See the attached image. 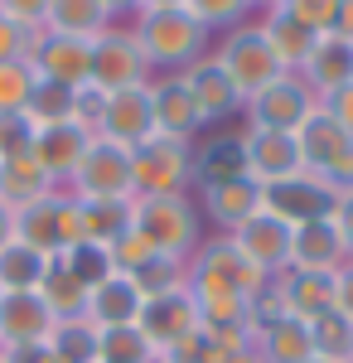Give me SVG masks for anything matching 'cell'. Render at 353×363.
<instances>
[{
    "label": "cell",
    "mask_w": 353,
    "mask_h": 363,
    "mask_svg": "<svg viewBox=\"0 0 353 363\" xmlns=\"http://www.w3.org/2000/svg\"><path fill=\"white\" fill-rule=\"evenodd\" d=\"M131 34H136L140 54L150 58L155 73H184L208 54V29L184 5L179 10H140Z\"/></svg>",
    "instance_id": "6da1fadb"
},
{
    "label": "cell",
    "mask_w": 353,
    "mask_h": 363,
    "mask_svg": "<svg viewBox=\"0 0 353 363\" xmlns=\"http://www.w3.org/2000/svg\"><path fill=\"white\" fill-rule=\"evenodd\" d=\"M140 238L160 257H179L189 262V252L203 242V218H198V203L189 194H150L136 199V218H131Z\"/></svg>",
    "instance_id": "7a4b0ae2"
},
{
    "label": "cell",
    "mask_w": 353,
    "mask_h": 363,
    "mask_svg": "<svg viewBox=\"0 0 353 363\" xmlns=\"http://www.w3.org/2000/svg\"><path fill=\"white\" fill-rule=\"evenodd\" d=\"M184 267H189V286H203V291H232V296H242V301L262 296V291L271 286V277H267V272H262L228 233L203 238V242L189 252Z\"/></svg>",
    "instance_id": "3957f363"
},
{
    "label": "cell",
    "mask_w": 353,
    "mask_h": 363,
    "mask_svg": "<svg viewBox=\"0 0 353 363\" xmlns=\"http://www.w3.org/2000/svg\"><path fill=\"white\" fill-rule=\"evenodd\" d=\"M208 58H213L218 68L228 73V83L242 92V102H247V97H257L267 83H276V78H281V63H276L267 34L257 29V20H252V25L228 29V34H223V44H218Z\"/></svg>",
    "instance_id": "277c9868"
},
{
    "label": "cell",
    "mask_w": 353,
    "mask_h": 363,
    "mask_svg": "<svg viewBox=\"0 0 353 363\" xmlns=\"http://www.w3.org/2000/svg\"><path fill=\"white\" fill-rule=\"evenodd\" d=\"M131 179H136V199L189 194V184H194V145L150 136L145 145L131 150Z\"/></svg>",
    "instance_id": "5b68a950"
},
{
    "label": "cell",
    "mask_w": 353,
    "mask_h": 363,
    "mask_svg": "<svg viewBox=\"0 0 353 363\" xmlns=\"http://www.w3.org/2000/svg\"><path fill=\"white\" fill-rule=\"evenodd\" d=\"M320 107V97L305 87V78L296 73H281L276 83H267L257 97H247V131H281V136H296L300 121Z\"/></svg>",
    "instance_id": "8992f818"
},
{
    "label": "cell",
    "mask_w": 353,
    "mask_h": 363,
    "mask_svg": "<svg viewBox=\"0 0 353 363\" xmlns=\"http://www.w3.org/2000/svg\"><path fill=\"white\" fill-rule=\"evenodd\" d=\"M334 203H339V189L320 179V174H310V169H300L291 179H281L271 189H262V208L281 218V223L291 228H305V223H325L329 213H334Z\"/></svg>",
    "instance_id": "52a82bcc"
},
{
    "label": "cell",
    "mask_w": 353,
    "mask_h": 363,
    "mask_svg": "<svg viewBox=\"0 0 353 363\" xmlns=\"http://www.w3.org/2000/svg\"><path fill=\"white\" fill-rule=\"evenodd\" d=\"M155 78L150 58L140 54L136 34L121 25H111L107 34L92 39V87L102 92H126V87H145Z\"/></svg>",
    "instance_id": "ba28073f"
},
{
    "label": "cell",
    "mask_w": 353,
    "mask_h": 363,
    "mask_svg": "<svg viewBox=\"0 0 353 363\" xmlns=\"http://www.w3.org/2000/svg\"><path fill=\"white\" fill-rule=\"evenodd\" d=\"M78 199H136V179H131V150L111 145V140L92 136L82 165L73 169V179L63 184Z\"/></svg>",
    "instance_id": "9c48e42d"
},
{
    "label": "cell",
    "mask_w": 353,
    "mask_h": 363,
    "mask_svg": "<svg viewBox=\"0 0 353 363\" xmlns=\"http://www.w3.org/2000/svg\"><path fill=\"white\" fill-rule=\"evenodd\" d=\"M29 63L44 83L58 87H87L92 83V39H73V34H49L39 29L34 44H29Z\"/></svg>",
    "instance_id": "30bf717a"
},
{
    "label": "cell",
    "mask_w": 353,
    "mask_h": 363,
    "mask_svg": "<svg viewBox=\"0 0 353 363\" xmlns=\"http://www.w3.org/2000/svg\"><path fill=\"white\" fill-rule=\"evenodd\" d=\"M97 136L121 145V150H136L155 136V107H150V83L145 87H126V92H107V107L97 121Z\"/></svg>",
    "instance_id": "8fae6325"
},
{
    "label": "cell",
    "mask_w": 353,
    "mask_h": 363,
    "mask_svg": "<svg viewBox=\"0 0 353 363\" xmlns=\"http://www.w3.org/2000/svg\"><path fill=\"white\" fill-rule=\"evenodd\" d=\"M150 107H155V136H164V140L194 145V136L203 131L198 102L189 97V87H184L179 73H155L150 78Z\"/></svg>",
    "instance_id": "7c38bea8"
},
{
    "label": "cell",
    "mask_w": 353,
    "mask_h": 363,
    "mask_svg": "<svg viewBox=\"0 0 353 363\" xmlns=\"http://www.w3.org/2000/svg\"><path fill=\"white\" fill-rule=\"evenodd\" d=\"M242 155H247V179L257 189H271V184L305 169L296 136H281V131H247L242 126Z\"/></svg>",
    "instance_id": "4fadbf2b"
},
{
    "label": "cell",
    "mask_w": 353,
    "mask_h": 363,
    "mask_svg": "<svg viewBox=\"0 0 353 363\" xmlns=\"http://www.w3.org/2000/svg\"><path fill=\"white\" fill-rule=\"evenodd\" d=\"M54 315L39 301V291H0V349H25V344H49Z\"/></svg>",
    "instance_id": "5bb4252c"
},
{
    "label": "cell",
    "mask_w": 353,
    "mask_h": 363,
    "mask_svg": "<svg viewBox=\"0 0 353 363\" xmlns=\"http://www.w3.org/2000/svg\"><path fill=\"white\" fill-rule=\"evenodd\" d=\"M87 145H92V131L78 126V121H63V126H39V131H34V145H29V155H34V165L63 189V184L73 179V169L82 165Z\"/></svg>",
    "instance_id": "9a60e30c"
},
{
    "label": "cell",
    "mask_w": 353,
    "mask_h": 363,
    "mask_svg": "<svg viewBox=\"0 0 353 363\" xmlns=\"http://www.w3.org/2000/svg\"><path fill=\"white\" fill-rule=\"evenodd\" d=\"M136 325H140V335L155 344V354H160L164 344H174V339L194 335V330H198V310H194V291H189V281H184L179 291L150 296Z\"/></svg>",
    "instance_id": "2e32d148"
},
{
    "label": "cell",
    "mask_w": 353,
    "mask_h": 363,
    "mask_svg": "<svg viewBox=\"0 0 353 363\" xmlns=\"http://www.w3.org/2000/svg\"><path fill=\"white\" fill-rule=\"evenodd\" d=\"M252 213H262V189L252 179H218V184H198V218L213 223L218 233L242 228Z\"/></svg>",
    "instance_id": "e0dca14e"
},
{
    "label": "cell",
    "mask_w": 353,
    "mask_h": 363,
    "mask_svg": "<svg viewBox=\"0 0 353 363\" xmlns=\"http://www.w3.org/2000/svg\"><path fill=\"white\" fill-rule=\"evenodd\" d=\"M296 78H305V87L325 102V97H334V92H344V87H353V39H344V34H320L315 39V54H310V63L300 68Z\"/></svg>",
    "instance_id": "ac0fdd59"
},
{
    "label": "cell",
    "mask_w": 353,
    "mask_h": 363,
    "mask_svg": "<svg viewBox=\"0 0 353 363\" xmlns=\"http://www.w3.org/2000/svg\"><path fill=\"white\" fill-rule=\"evenodd\" d=\"M228 238H232V242H237V247H242L267 277H281V272L291 267V228L281 223V218H271L267 208L252 213L242 228H232Z\"/></svg>",
    "instance_id": "d6986e66"
},
{
    "label": "cell",
    "mask_w": 353,
    "mask_h": 363,
    "mask_svg": "<svg viewBox=\"0 0 353 363\" xmlns=\"http://www.w3.org/2000/svg\"><path fill=\"white\" fill-rule=\"evenodd\" d=\"M179 78H184V87H189V97L198 102V116H203V126H213V121H228V116H237V112L247 107L242 92L228 83V73H223V68H218L208 54L198 58L194 68H184Z\"/></svg>",
    "instance_id": "ffe728a7"
},
{
    "label": "cell",
    "mask_w": 353,
    "mask_h": 363,
    "mask_svg": "<svg viewBox=\"0 0 353 363\" xmlns=\"http://www.w3.org/2000/svg\"><path fill=\"white\" fill-rule=\"evenodd\" d=\"M140 310H145V296H140V286L126 277V272H111L102 286H92V291H87V320H92L97 330L136 325Z\"/></svg>",
    "instance_id": "44dd1931"
},
{
    "label": "cell",
    "mask_w": 353,
    "mask_h": 363,
    "mask_svg": "<svg viewBox=\"0 0 353 363\" xmlns=\"http://www.w3.org/2000/svg\"><path fill=\"white\" fill-rule=\"evenodd\" d=\"M344 262H349V252H344V242H339V233H334L329 218L291 233V267L286 272H325V277H334Z\"/></svg>",
    "instance_id": "7402d4cb"
},
{
    "label": "cell",
    "mask_w": 353,
    "mask_h": 363,
    "mask_svg": "<svg viewBox=\"0 0 353 363\" xmlns=\"http://www.w3.org/2000/svg\"><path fill=\"white\" fill-rule=\"evenodd\" d=\"M353 136H344V126L334 121V116L325 112V107H315V112L300 121L296 131V145H300V165L310 169V174H320L325 179V169L344 155V145H349Z\"/></svg>",
    "instance_id": "603a6c76"
},
{
    "label": "cell",
    "mask_w": 353,
    "mask_h": 363,
    "mask_svg": "<svg viewBox=\"0 0 353 363\" xmlns=\"http://www.w3.org/2000/svg\"><path fill=\"white\" fill-rule=\"evenodd\" d=\"M276 286L286 296V310L305 325H315L320 315L334 310V277H325V272H281Z\"/></svg>",
    "instance_id": "cb8c5ba5"
},
{
    "label": "cell",
    "mask_w": 353,
    "mask_h": 363,
    "mask_svg": "<svg viewBox=\"0 0 353 363\" xmlns=\"http://www.w3.org/2000/svg\"><path fill=\"white\" fill-rule=\"evenodd\" d=\"M49 194H58V184L34 165V155L0 160V203L10 213H20V208H29V203H39V199H49Z\"/></svg>",
    "instance_id": "d4e9b609"
},
{
    "label": "cell",
    "mask_w": 353,
    "mask_h": 363,
    "mask_svg": "<svg viewBox=\"0 0 353 363\" xmlns=\"http://www.w3.org/2000/svg\"><path fill=\"white\" fill-rule=\"evenodd\" d=\"M257 29L267 34V44H271L281 73H300V68L310 63V54H315V39H320V34H310L305 25H296V20H291V15H281V10L262 15Z\"/></svg>",
    "instance_id": "484cf974"
},
{
    "label": "cell",
    "mask_w": 353,
    "mask_h": 363,
    "mask_svg": "<svg viewBox=\"0 0 353 363\" xmlns=\"http://www.w3.org/2000/svg\"><path fill=\"white\" fill-rule=\"evenodd\" d=\"M218 179H247L242 131H223L194 150V184H218Z\"/></svg>",
    "instance_id": "4316f807"
},
{
    "label": "cell",
    "mask_w": 353,
    "mask_h": 363,
    "mask_svg": "<svg viewBox=\"0 0 353 363\" xmlns=\"http://www.w3.org/2000/svg\"><path fill=\"white\" fill-rule=\"evenodd\" d=\"M257 354H262V363H310L315 359V335H310L305 320L286 315L271 330L257 335Z\"/></svg>",
    "instance_id": "83f0119b"
},
{
    "label": "cell",
    "mask_w": 353,
    "mask_h": 363,
    "mask_svg": "<svg viewBox=\"0 0 353 363\" xmlns=\"http://www.w3.org/2000/svg\"><path fill=\"white\" fill-rule=\"evenodd\" d=\"M49 34H73V39H97L111 29V15L102 10V0H49Z\"/></svg>",
    "instance_id": "f1b7e54d"
},
{
    "label": "cell",
    "mask_w": 353,
    "mask_h": 363,
    "mask_svg": "<svg viewBox=\"0 0 353 363\" xmlns=\"http://www.w3.org/2000/svg\"><path fill=\"white\" fill-rule=\"evenodd\" d=\"M49 349H54L58 363H102V330L87 315L58 320L54 335H49Z\"/></svg>",
    "instance_id": "f546056e"
},
{
    "label": "cell",
    "mask_w": 353,
    "mask_h": 363,
    "mask_svg": "<svg viewBox=\"0 0 353 363\" xmlns=\"http://www.w3.org/2000/svg\"><path fill=\"white\" fill-rule=\"evenodd\" d=\"M87 208V242H121L131 233V218H136V199H82Z\"/></svg>",
    "instance_id": "4dcf8cb0"
},
{
    "label": "cell",
    "mask_w": 353,
    "mask_h": 363,
    "mask_svg": "<svg viewBox=\"0 0 353 363\" xmlns=\"http://www.w3.org/2000/svg\"><path fill=\"white\" fill-rule=\"evenodd\" d=\"M49 267H54V257L25 247V242H10L0 252V291H39Z\"/></svg>",
    "instance_id": "1f68e13d"
},
{
    "label": "cell",
    "mask_w": 353,
    "mask_h": 363,
    "mask_svg": "<svg viewBox=\"0 0 353 363\" xmlns=\"http://www.w3.org/2000/svg\"><path fill=\"white\" fill-rule=\"evenodd\" d=\"M54 203H58V194L20 208V213H15V242L44 252V257H58V213H54Z\"/></svg>",
    "instance_id": "d6a6232c"
},
{
    "label": "cell",
    "mask_w": 353,
    "mask_h": 363,
    "mask_svg": "<svg viewBox=\"0 0 353 363\" xmlns=\"http://www.w3.org/2000/svg\"><path fill=\"white\" fill-rule=\"evenodd\" d=\"M39 301L49 306L54 320H78V315H87V286H82L78 277H68L54 262L49 277H44V286H39Z\"/></svg>",
    "instance_id": "836d02e7"
},
{
    "label": "cell",
    "mask_w": 353,
    "mask_h": 363,
    "mask_svg": "<svg viewBox=\"0 0 353 363\" xmlns=\"http://www.w3.org/2000/svg\"><path fill=\"white\" fill-rule=\"evenodd\" d=\"M54 262L63 267V272H68V277H78L87 291H92V286H102V281L116 272V262H111V247H102V242H78V247L58 252Z\"/></svg>",
    "instance_id": "e575fe53"
},
{
    "label": "cell",
    "mask_w": 353,
    "mask_h": 363,
    "mask_svg": "<svg viewBox=\"0 0 353 363\" xmlns=\"http://www.w3.org/2000/svg\"><path fill=\"white\" fill-rule=\"evenodd\" d=\"M73 112H78V92L58 87V83H44V78H39V87H34V97H29V107H25L34 131L39 126H63V121H73Z\"/></svg>",
    "instance_id": "d590c367"
},
{
    "label": "cell",
    "mask_w": 353,
    "mask_h": 363,
    "mask_svg": "<svg viewBox=\"0 0 353 363\" xmlns=\"http://www.w3.org/2000/svg\"><path fill=\"white\" fill-rule=\"evenodd\" d=\"M310 335H315V354H320V359L353 363V320L349 315L329 310V315H320V320L310 325Z\"/></svg>",
    "instance_id": "8d00e7d4"
},
{
    "label": "cell",
    "mask_w": 353,
    "mask_h": 363,
    "mask_svg": "<svg viewBox=\"0 0 353 363\" xmlns=\"http://www.w3.org/2000/svg\"><path fill=\"white\" fill-rule=\"evenodd\" d=\"M34 87H39V73H34L29 54L0 63V112H25L29 97H34Z\"/></svg>",
    "instance_id": "74e56055"
},
{
    "label": "cell",
    "mask_w": 353,
    "mask_h": 363,
    "mask_svg": "<svg viewBox=\"0 0 353 363\" xmlns=\"http://www.w3.org/2000/svg\"><path fill=\"white\" fill-rule=\"evenodd\" d=\"M102 363H155V344L140 335V325L102 330Z\"/></svg>",
    "instance_id": "f35d334b"
},
{
    "label": "cell",
    "mask_w": 353,
    "mask_h": 363,
    "mask_svg": "<svg viewBox=\"0 0 353 363\" xmlns=\"http://www.w3.org/2000/svg\"><path fill=\"white\" fill-rule=\"evenodd\" d=\"M184 10H189L194 20L213 34V29H237V25H247L252 0H184Z\"/></svg>",
    "instance_id": "ab89813d"
},
{
    "label": "cell",
    "mask_w": 353,
    "mask_h": 363,
    "mask_svg": "<svg viewBox=\"0 0 353 363\" xmlns=\"http://www.w3.org/2000/svg\"><path fill=\"white\" fill-rule=\"evenodd\" d=\"M131 281L140 286V296L150 301V296H164V291H179V286L189 281V267H184L179 257H155V262H150L145 272H136Z\"/></svg>",
    "instance_id": "60d3db41"
},
{
    "label": "cell",
    "mask_w": 353,
    "mask_h": 363,
    "mask_svg": "<svg viewBox=\"0 0 353 363\" xmlns=\"http://www.w3.org/2000/svg\"><path fill=\"white\" fill-rule=\"evenodd\" d=\"M54 213H58V252H68V247H78V242H87V208H82L78 194L58 189Z\"/></svg>",
    "instance_id": "b9f144b4"
},
{
    "label": "cell",
    "mask_w": 353,
    "mask_h": 363,
    "mask_svg": "<svg viewBox=\"0 0 353 363\" xmlns=\"http://www.w3.org/2000/svg\"><path fill=\"white\" fill-rule=\"evenodd\" d=\"M339 5L344 0H281V15H291L296 25H305L310 34H329L339 20Z\"/></svg>",
    "instance_id": "7bdbcfd3"
},
{
    "label": "cell",
    "mask_w": 353,
    "mask_h": 363,
    "mask_svg": "<svg viewBox=\"0 0 353 363\" xmlns=\"http://www.w3.org/2000/svg\"><path fill=\"white\" fill-rule=\"evenodd\" d=\"M218 354H223V349H218L213 339L203 335V330H194V335L164 344L160 354H155V363H218Z\"/></svg>",
    "instance_id": "ee69618b"
},
{
    "label": "cell",
    "mask_w": 353,
    "mask_h": 363,
    "mask_svg": "<svg viewBox=\"0 0 353 363\" xmlns=\"http://www.w3.org/2000/svg\"><path fill=\"white\" fill-rule=\"evenodd\" d=\"M29 145H34V121L25 112H0V160L29 155Z\"/></svg>",
    "instance_id": "f6af8a7d"
},
{
    "label": "cell",
    "mask_w": 353,
    "mask_h": 363,
    "mask_svg": "<svg viewBox=\"0 0 353 363\" xmlns=\"http://www.w3.org/2000/svg\"><path fill=\"white\" fill-rule=\"evenodd\" d=\"M155 257H160V252L150 247V242L140 238L136 228H131V233H126L121 242H111V262H116V272H126V277H136V272H145V267H150Z\"/></svg>",
    "instance_id": "bcb514c9"
},
{
    "label": "cell",
    "mask_w": 353,
    "mask_h": 363,
    "mask_svg": "<svg viewBox=\"0 0 353 363\" xmlns=\"http://www.w3.org/2000/svg\"><path fill=\"white\" fill-rule=\"evenodd\" d=\"M0 15L15 20V25H25L29 34H39L44 20H49V0H0Z\"/></svg>",
    "instance_id": "7dc6e473"
},
{
    "label": "cell",
    "mask_w": 353,
    "mask_h": 363,
    "mask_svg": "<svg viewBox=\"0 0 353 363\" xmlns=\"http://www.w3.org/2000/svg\"><path fill=\"white\" fill-rule=\"evenodd\" d=\"M29 44H34V34L25 25H15V20H5L0 15V63H10V58H25Z\"/></svg>",
    "instance_id": "c3c4849f"
},
{
    "label": "cell",
    "mask_w": 353,
    "mask_h": 363,
    "mask_svg": "<svg viewBox=\"0 0 353 363\" xmlns=\"http://www.w3.org/2000/svg\"><path fill=\"white\" fill-rule=\"evenodd\" d=\"M329 223H334V233H339V242H344V252H349V262H353V189L339 194L334 213H329Z\"/></svg>",
    "instance_id": "681fc988"
},
{
    "label": "cell",
    "mask_w": 353,
    "mask_h": 363,
    "mask_svg": "<svg viewBox=\"0 0 353 363\" xmlns=\"http://www.w3.org/2000/svg\"><path fill=\"white\" fill-rule=\"evenodd\" d=\"M339 126H344V136H353V87H344V92H334V97H325L320 102Z\"/></svg>",
    "instance_id": "f907efd6"
},
{
    "label": "cell",
    "mask_w": 353,
    "mask_h": 363,
    "mask_svg": "<svg viewBox=\"0 0 353 363\" xmlns=\"http://www.w3.org/2000/svg\"><path fill=\"white\" fill-rule=\"evenodd\" d=\"M334 310L353 320V262H344V267L334 272Z\"/></svg>",
    "instance_id": "816d5d0a"
},
{
    "label": "cell",
    "mask_w": 353,
    "mask_h": 363,
    "mask_svg": "<svg viewBox=\"0 0 353 363\" xmlns=\"http://www.w3.org/2000/svg\"><path fill=\"white\" fill-rule=\"evenodd\" d=\"M0 363H58L49 344H25V349H0Z\"/></svg>",
    "instance_id": "f5cc1de1"
},
{
    "label": "cell",
    "mask_w": 353,
    "mask_h": 363,
    "mask_svg": "<svg viewBox=\"0 0 353 363\" xmlns=\"http://www.w3.org/2000/svg\"><path fill=\"white\" fill-rule=\"evenodd\" d=\"M218 363H262V354H257V344L252 349H223Z\"/></svg>",
    "instance_id": "db71d44e"
},
{
    "label": "cell",
    "mask_w": 353,
    "mask_h": 363,
    "mask_svg": "<svg viewBox=\"0 0 353 363\" xmlns=\"http://www.w3.org/2000/svg\"><path fill=\"white\" fill-rule=\"evenodd\" d=\"M10 242H15V213H10V208L0 203V252L10 247Z\"/></svg>",
    "instance_id": "11a10c76"
},
{
    "label": "cell",
    "mask_w": 353,
    "mask_h": 363,
    "mask_svg": "<svg viewBox=\"0 0 353 363\" xmlns=\"http://www.w3.org/2000/svg\"><path fill=\"white\" fill-rule=\"evenodd\" d=\"M334 34H344V39H353V0H344V5H339V20H334Z\"/></svg>",
    "instance_id": "9f6ffc18"
},
{
    "label": "cell",
    "mask_w": 353,
    "mask_h": 363,
    "mask_svg": "<svg viewBox=\"0 0 353 363\" xmlns=\"http://www.w3.org/2000/svg\"><path fill=\"white\" fill-rule=\"evenodd\" d=\"M102 10H107L111 20L116 15H140V0H102Z\"/></svg>",
    "instance_id": "6f0895ef"
},
{
    "label": "cell",
    "mask_w": 353,
    "mask_h": 363,
    "mask_svg": "<svg viewBox=\"0 0 353 363\" xmlns=\"http://www.w3.org/2000/svg\"><path fill=\"white\" fill-rule=\"evenodd\" d=\"M184 0H140V10H179Z\"/></svg>",
    "instance_id": "680465c9"
},
{
    "label": "cell",
    "mask_w": 353,
    "mask_h": 363,
    "mask_svg": "<svg viewBox=\"0 0 353 363\" xmlns=\"http://www.w3.org/2000/svg\"><path fill=\"white\" fill-rule=\"evenodd\" d=\"M252 10H262V15H271V10H281V0H252Z\"/></svg>",
    "instance_id": "91938a15"
},
{
    "label": "cell",
    "mask_w": 353,
    "mask_h": 363,
    "mask_svg": "<svg viewBox=\"0 0 353 363\" xmlns=\"http://www.w3.org/2000/svg\"><path fill=\"white\" fill-rule=\"evenodd\" d=\"M310 363H334V359H320V354H315V359H310Z\"/></svg>",
    "instance_id": "94428289"
}]
</instances>
